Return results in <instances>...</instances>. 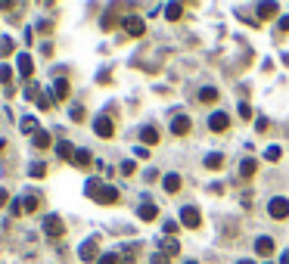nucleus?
<instances>
[{
	"instance_id": "1",
	"label": "nucleus",
	"mask_w": 289,
	"mask_h": 264,
	"mask_svg": "<svg viewBox=\"0 0 289 264\" xmlns=\"http://www.w3.org/2000/svg\"><path fill=\"white\" fill-rule=\"evenodd\" d=\"M84 193H87L94 202H100V205H115V202H118V190H115L112 183L97 180V177H90V180L84 183Z\"/></svg>"
},
{
	"instance_id": "2",
	"label": "nucleus",
	"mask_w": 289,
	"mask_h": 264,
	"mask_svg": "<svg viewBox=\"0 0 289 264\" xmlns=\"http://www.w3.org/2000/svg\"><path fill=\"white\" fill-rule=\"evenodd\" d=\"M65 233V221L59 214H44V236H50V239H59Z\"/></svg>"
},
{
	"instance_id": "3",
	"label": "nucleus",
	"mask_w": 289,
	"mask_h": 264,
	"mask_svg": "<svg viewBox=\"0 0 289 264\" xmlns=\"http://www.w3.org/2000/svg\"><path fill=\"white\" fill-rule=\"evenodd\" d=\"M268 214L274 217V221H286V217H289V199L274 196V199L268 202Z\"/></svg>"
},
{
	"instance_id": "4",
	"label": "nucleus",
	"mask_w": 289,
	"mask_h": 264,
	"mask_svg": "<svg viewBox=\"0 0 289 264\" xmlns=\"http://www.w3.org/2000/svg\"><path fill=\"white\" fill-rule=\"evenodd\" d=\"M180 224H183V227H190V230H196V227L202 224L199 209H196V205H183V209H180Z\"/></svg>"
},
{
	"instance_id": "5",
	"label": "nucleus",
	"mask_w": 289,
	"mask_h": 264,
	"mask_svg": "<svg viewBox=\"0 0 289 264\" xmlns=\"http://www.w3.org/2000/svg\"><path fill=\"white\" fill-rule=\"evenodd\" d=\"M124 31L131 34V38H143V31H146V22L140 19V16H124Z\"/></svg>"
},
{
	"instance_id": "6",
	"label": "nucleus",
	"mask_w": 289,
	"mask_h": 264,
	"mask_svg": "<svg viewBox=\"0 0 289 264\" xmlns=\"http://www.w3.org/2000/svg\"><path fill=\"white\" fill-rule=\"evenodd\" d=\"M78 255H81V261H100V243L97 239H84L81 249H78Z\"/></svg>"
},
{
	"instance_id": "7",
	"label": "nucleus",
	"mask_w": 289,
	"mask_h": 264,
	"mask_svg": "<svg viewBox=\"0 0 289 264\" xmlns=\"http://www.w3.org/2000/svg\"><path fill=\"white\" fill-rule=\"evenodd\" d=\"M171 134H174V137H187L190 134V115L174 112V118H171Z\"/></svg>"
},
{
	"instance_id": "8",
	"label": "nucleus",
	"mask_w": 289,
	"mask_h": 264,
	"mask_svg": "<svg viewBox=\"0 0 289 264\" xmlns=\"http://www.w3.org/2000/svg\"><path fill=\"white\" fill-rule=\"evenodd\" d=\"M94 131H97V137L109 140V137L115 134V124H112V118H109V115H100V118L94 121Z\"/></svg>"
},
{
	"instance_id": "9",
	"label": "nucleus",
	"mask_w": 289,
	"mask_h": 264,
	"mask_svg": "<svg viewBox=\"0 0 289 264\" xmlns=\"http://www.w3.org/2000/svg\"><path fill=\"white\" fill-rule=\"evenodd\" d=\"M209 128H212L215 134H224V131L230 128V115H227V112H212V118H209Z\"/></svg>"
},
{
	"instance_id": "10",
	"label": "nucleus",
	"mask_w": 289,
	"mask_h": 264,
	"mask_svg": "<svg viewBox=\"0 0 289 264\" xmlns=\"http://www.w3.org/2000/svg\"><path fill=\"white\" fill-rule=\"evenodd\" d=\"M68 94H72V84H68L65 78H56V84H53V100L62 103V100H68Z\"/></svg>"
},
{
	"instance_id": "11",
	"label": "nucleus",
	"mask_w": 289,
	"mask_h": 264,
	"mask_svg": "<svg viewBox=\"0 0 289 264\" xmlns=\"http://www.w3.org/2000/svg\"><path fill=\"white\" fill-rule=\"evenodd\" d=\"M16 65H19V75H22V78H31L34 62H31V56H28V53H19V56H16Z\"/></svg>"
},
{
	"instance_id": "12",
	"label": "nucleus",
	"mask_w": 289,
	"mask_h": 264,
	"mask_svg": "<svg viewBox=\"0 0 289 264\" xmlns=\"http://www.w3.org/2000/svg\"><path fill=\"white\" fill-rule=\"evenodd\" d=\"M255 171H258L255 158H242V165H239V177L242 180H252V177H255Z\"/></svg>"
},
{
	"instance_id": "13",
	"label": "nucleus",
	"mask_w": 289,
	"mask_h": 264,
	"mask_svg": "<svg viewBox=\"0 0 289 264\" xmlns=\"http://www.w3.org/2000/svg\"><path fill=\"white\" fill-rule=\"evenodd\" d=\"M140 140H143V146H156L159 143V128L156 124H146V128L140 131Z\"/></svg>"
},
{
	"instance_id": "14",
	"label": "nucleus",
	"mask_w": 289,
	"mask_h": 264,
	"mask_svg": "<svg viewBox=\"0 0 289 264\" xmlns=\"http://www.w3.org/2000/svg\"><path fill=\"white\" fill-rule=\"evenodd\" d=\"M255 252H258L261 258L274 255V239H271V236H258V243H255Z\"/></svg>"
},
{
	"instance_id": "15",
	"label": "nucleus",
	"mask_w": 289,
	"mask_h": 264,
	"mask_svg": "<svg viewBox=\"0 0 289 264\" xmlns=\"http://www.w3.org/2000/svg\"><path fill=\"white\" fill-rule=\"evenodd\" d=\"M137 214H140V221H156V217H159V209H156L153 202H143L140 209H137Z\"/></svg>"
},
{
	"instance_id": "16",
	"label": "nucleus",
	"mask_w": 289,
	"mask_h": 264,
	"mask_svg": "<svg viewBox=\"0 0 289 264\" xmlns=\"http://www.w3.org/2000/svg\"><path fill=\"white\" fill-rule=\"evenodd\" d=\"M162 190H165V193H177L180 190V174H165V177H162Z\"/></svg>"
},
{
	"instance_id": "17",
	"label": "nucleus",
	"mask_w": 289,
	"mask_h": 264,
	"mask_svg": "<svg viewBox=\"0 0 289 264\" xmlns=\"http://www.w3.org/2000/svg\"><path fill=\"white\" fill-rule=\"evenodd\" d=\"M162 255H180V243H177V239H171V236H165V239H162Z\"/></svg>"
},
{
	"instance_id": "18",
	"label": "nucleus",
	"mask_w": 289,
	"mask_h": 264,
	"mask_svg": "<svg viewBox=\"0 0 289 264\" xmlns=\"http://www.w3.org/2000/svg\"><path fill=\"white\" fill-rule=\"evenodd\" d=\"M19 128H22V134H38L41 128H38V118H34V115H25V118H22V124H19Z\"/></svg>"
},
{
	"instance_id": "19",
	"label": "nucleus",
	"mask_w": 289,
	"mask_h": 264,
	"mask_svg": "<svg viewBox=\"0 0 289 264\" xmlns=\"http://www.w3.org/2000/svg\"><path fill=\"white\" fill-rule=\"evenodd\" d=\"M56 156H59V158H75V146L68 140H59V143H56Z\"/></svg>"
},
{
	"instance_id": "20",
	"label": "nucleus",
	"mask_w": 289,
	"mask_h": 264,
	"mask_svg": "<svg viewBox=\"0 0 289 264\" xmlns=\"http://www.w3.org/2000/svg\"><path fill=\"white\" fill-rule=\"evenodd\" d=\"M31 143H34V146H38V149H47V146L53 143V137H50L47 131H38V134H34V137H31Z\"/></svg>"
},
{
	"instance_id": "21",
	"label": "nucleus",
	"mask_w": 289,
	"mask_h": 264,
	"mask_svg": "<svg viewBox=\"0 0 289 264\" xmlns=\"http://www.w3.org/2000/svg\"><path fill=\"white\" fill-rule=\"evenodd\" d=\"M72 162H75V168H90V153H87V149H75Z\"/></svg>"
},
{
	"instance_id": "22",
	"label": "nucleus",
	"mask_w": 289,
	"mask_h": 264,
	"mask_svg": "<svg viewBox=\"0 0 289 264\" xmlns=\"http://www.w3.org/2000/svg\"><path fill=\"white\" fill-rule=\"evenodd\" d=\"M221 165H224V156L221 153H209V156H205V168H209V171H218Z\"/></svg>"
},
{
	"instance_id": "23",
	"label": "nucleus",
	"mask_w": 289,
	"mask_h": 264,
	"mask_svg": "<svg viewBox=\"0 0 289 264\" xmlns=\"http://www.w3.org/2000/svg\"><path fill=\"white\" fill-rule=\"evenodd\" d=\"M277 13H280V6H277V3H261V6H258V16H261V19H274Z\"/></svg>"
},
{
	"instance_id": "24",
	"label": "nucleus",
	"mask_w": 289,
	"mask_h": 264,
	"mask_svg": "<svg viewBox=\"0 0 289 264\" xmlns=\"http://www.w3.org/2000/svg\"><path fill=\"white\" fill-rule=\"evenodd\" d=\"M165 16H168L171 22H177V19L183 16V3H168V6H165Z\"/></svg>"
},
{
	"instance_id": "25",
	"label": "nucleus",
	"mask_w": 289,
	"mask_h": 264,
	"mask_svg": "<svg viewBox=\"0 0 289 264\" xmlns=\"http://www.w3.org/2000/svg\"><path fill=\"white\" fill-rule=\"evenodd\" d=\"M28 174H31L34 180H41L44 174H47V165H44V162H31V168H28Z\"/></svg>"
},
{
	"instance_id": "26",
	"label": "nucleus",
	"mask_w": 289,
	"mask_h": 264,
	"mask_svg": "<svg viewBox=\"0 0 289 264\" xmlns=\"http://www.w3.org/2000/svg\"><path fill=\"white\" fill-rule=\"evenodd\" d=\"M199 100H202V103H215V100H218V90H215V87H202V90H199Z\"/></svg>"
},
{
	"instance_id": "27",
	"label": "nucleus",
	"mask_w": 289,
	"mask_h": 264,
	"mask_svg": "<svg viewBox=\"0 0 289 264\" xmlns=\"http://www.w3.org/2000/svg\"><path fill=\"white\" fill-rule=\"evenodd\" d=\"M16 50V44H13V38H0V56H9Z\"/></svg>"
},
{
	"instance_id": "28",
	"label": "nucleus",
	"mask_w": 289,
	"mask_h": 264,
	"mask_svg": "<svg viewBox=\"0 0 289 264\" xmlns=\"http://www.w3.org/2000/svg\"><path fill=\"white\" fill-rule=\"evenodd\" d=\"M280 156H283L280 146H268V153H264V158H268V162H280Z\"/></svg>"
},
{
	"instance_id": "29",
	"label": "nucleus",
	"mask_w": 289,
	"mask_h": 264,
	"mask_svg": "<svg viewBox=\"0 0 289 264\" xmlns=\"http://www.w3.org/2000/svg\"><path fill=\"white\" fill-rule=\"evenodd\" d=\"M9 214H25V202H22V199H13V202H9Z\"/></svg>"
},
{
	"instance_id": "30",
	"label": "nucleus",
	"mask_w": 289,
	"mask_h": 264,
	"mask_svg": "<svg viewBox=\"0 0 289 264\" xmlns=\"http://www.w3.org/2000/svg\"><path fill=\"white\" fill-rule=\"evenodd\" d=\"M0 81L9 87V81H13V65H0Z\"/></svg>"
},
{
	"instance_id": "31",
	"label": "nucleus",
	"mask_w": 289,
	"mask_h": 264,
	"mask_svg": "<svg viewBox=\"0 0 289 264\" xmlns=\"http://www.w3.org/2000/svg\"><path fill=\"white\" fill-rule=\"evenodd\" d=\"M38 97H41V87H38V84H28V87H25V100H34V103H38Z\"/></svg>"
},
{
	"instance_id": "32",
	"label": "nucleus",
	"mask_w": 289,
	"mask_h": 264,
	"mask_svg": "<svg viewBox=\"0 0 289 264\" xmlns=\"http://www.w3.org/2000/svg\"><path fill=\"white\" fill-rule=\"evenodd\" d=\"M22 202H25V211H38V209H41V202H38V196H25V199H22Z\"/></svg>"
},
{
	"instance_id": "33",
	"label": "nucleus",
	"mask_w": 289,
	"mask_h": 264,
	"mask_svg": "<svg viewBox=\"0 0 289 264\" xmlns=\"http://www.w3.org/2000/svg\"><path fill=\"white\" fill-rule=\"evenodd\" d=\"M68 115H72V121H84V106H72V112H68Z\"/></svg>"
},
{
	"instance_id": "34",
	"label": "nucleus",
	"mask_w": 289,
	"mask_h": 264,
	"mask_svg": "<svg viewBox=\"0 0 289 264\" xmlns=\"http://www.w3.org/2000/svg\"><path fill=\"white\" fill-rule=\"evenodd\" d=\"M97 264H118V255H115V252H106V255H100Z\"/></svg>"
},
{
	"instance_id": "35",
	"label": "nucleus",
	"mask_w": 289,
	"mask_h": 264,
	"mask_svg": "<svg viewBox=\"0 0 289 264\" xmlns=\"http://www.w3.org/2000/svg\"><path fill=\"white\" fill-rule=\"evenodd\" d=\"M137 171V162L134 158H128V162H121V174H134Z\"/></svg>"
},
{
	"instance_id": "36",
	"label": "nucleus",
	"mask_w": 289,
	"mask_h": 264,
	"mask_svg": "<svg viewBox=\"0 0 289 264\" xmlns=\"http://www.w3.org/2000/svg\"><path fill=\"white\" fill-rule=\"evenodd\" d=\"M239 118H252V106H249V103H239Z\"/></svg>"
},
{
	"instance_id": "37",
	"label": "nucleus",
	"mask_w": 289,
	"mask_h": 264,
	"mask_svg": "<svg viewBox=\"0 0 289 264\" xmlns=\"http://www.w3.org/2000/svg\"><path fill=\"white\" fill-rule=\"evenodd\" d=\"M50 106H53V100H50V97H44V94H41V97H38V109H44V112H47Z\"/></svg>"
},
{
	"instance_id": "38",
	"label": "nucleus",
	"mask_w": 289,
	"mask_h": 264,
	"mask_svg": "<svg viewBox=\"0 0 289 264\" xmlns=\"http://www.w3.org/2000/svg\"><path fill=\"white\" fill-rule=\"evenodd\" d=\"M162 230H165L168 236H171V233H177V221H165V224H162Z\"/></svg>"
},
{
	"instance_id": "39",
	"label": "nucleus",
	"mask_w": 289,
	"mask_h": 264,
	"mask_svg": "<svg viewBox=\"0 0 289 264\" xmlns=\"http://www.w3.org/2000/svg\"><path fill=\"white\" fill-rule=\"evenodd\" d=\"M112 25H115V13H109V16H103V28H106V31H109Z\"/></svg>"
},
{
	"instance_id": "40",
	"label": "nucleus",
	"mask_w": 289,
	"mask_h": 264,
	"mask_svg": "<svg viewBox=\"0 0 289 264\" xmlns=\"http://www.w3.org/2000/svg\"><path fill=\"white\" fill-rule=\"evenodd\" d=\"M9 202H13V199H9V196H6V190L0 187V209H3V205H9Z\"/></svg>"
},
{
	"instance_id": "41",
	"label": "nucleus",
	"mask_w": 289,
	"mask_h": 264,
	"mask_svg": "<svg viewBox=\"0 0 289 264\" xmlns=\"http://www.w3.org/2000/svg\"><path fill=\"white\" fill-rule=\"evenodd\" d=\"M153 264H168V255H162V252H156V255H153Z\"/></svg>"
},
{
	"instance_id": "42",
	"label": "nucleus",
	"mask_w": 289,
	"mask_h": 264,
	"mask_svg": "<svg viewBox=\"0 0 289 264\" xmlns=\"http://www.w3.org/2000/svg\"><path fill=\"white\" fill-rule=\"evenodd\" d=\"M280 31H289V16H283V19H280Z\"/></svg>"
},
{
	"instance_id": "43",
	"label": "nucleus",
	"mask_w": 289,
	"mask_h": 264,
	"mask_svg": "<svg viewBox=\"0 0 289 264\" xmlns=\"http://www.w3.org/2000/svg\"><path fill=\"white\" fill-rule=\"evenodd\" d=\"M239 264H255V261H249V258H242V261H239Z\"/></svg>"
},
{
	"instance_id": "44",
	"label": "nucleus",
	"mask_w": 289,
	"mask_h": 264,
	"mask_svg": "<svg viewBox=\"0 0 289 264\" xmlns=\"http://www.w3.org/2000/svg\"><path fill=\"white\" fill-rule=\"evenodd\" d=\"M3 146H6V143H3V140H0V149H3Z\"/></svg>"
},
{
	"instance_id": "45",
	"label": "nucleus",
	"mask_w": 289,
	"mask_h": 264,
	"mask_svg": "<svg viewBox=\"0 0 289 264\" xmlns=\"http://www.w3.org/2000/svg\"><path fill=\"white\" fill-rule=\"evenodd\" d=\"M183 264H196V261H183Z\"/></svg>"
}]
</instances>
